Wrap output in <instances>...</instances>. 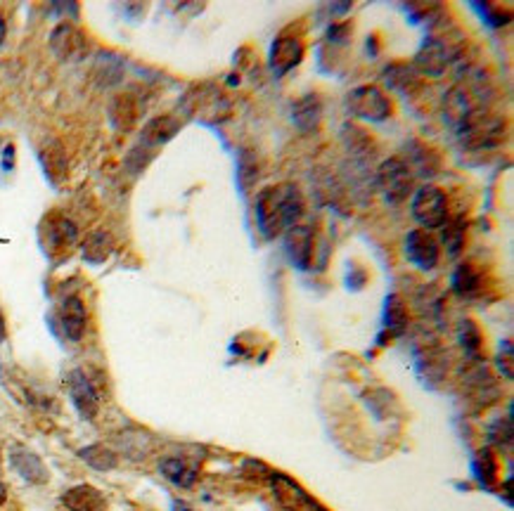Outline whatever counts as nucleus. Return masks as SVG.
<instances>
[{
  "label": "nucleus",
  "instance_id": "obj_28",
  "mask_svg": "<svg viewBox=\"0 0 514 511\" xmlns=\"http://www.w3.org/2000/svg\"><path fill=\"white\" fill-rule=\"evenodd\" d=\"M109 112H112V124L118 130H128L138 121V105L130 95H118Z\"/></svg>",
  "mask_w": 514,
  "mask_h": 511
},
{
  "label": "nucleus",
  "instance_id": "obj_39",
  "mask_svg": "<svg viewBox=\"0 0 514 511\" xmlns=\"http://www.w3.org/2000/svg\"><path fill=\"white\" fill-rule=\"evenodd\" d=\"M0 466H3V457H0Z\"/></svg>",
  "mask_w": 514,
  "mask_h": 511
},
{
  "label": "nucleus",
  "instance_id": "obj_18",
  "mask_svg": "<svg viewBox=\"0 0 514 511\" xmlns=\"http://www.w3.org/2000/svg\"><path fill=\"white\" fill-rule=\"evenodd\" d=\"M292 118H294L296 128L303 133H314L318 130L320 118H323V102L315 93L303 95L302 100H296L292 107Z\"/></svg>",
  "mask_w": 514,
  "mask_h": 511
},
{
  "label": "nucleus",
  "instance_id": "obj_40",
  "mask_svg": "<svg viewBox=\"0 0 514 511\" xmlns=\"http://www.w3.org/2000/svg\"><path fill=\"white\" fill-rule=\"evenodd\" d=\"M323 511H327V509H323Z\"/></svg>",
  "mask_w": 514,
  "mask_h": 511
},
{
  "label": "nucleus",
  "instance_id": "obj_8",
  "mask_svg": "<svg viewBox=\"0 0 514 511\" xmlns=\"http://www.w3.org/2000/svg\"><path fill=\"white\" fill-rule=\"evenodd\" d=\"M268 478H271L275 500L287 511H323V506H320L299 483L292 481L290 476H284L280 471H271Z\"/></svg>",
  "mask_w": 514,
  "mask_h": 511
},
{
  "label": "nucleus",
  "instance_id": "obj_20",
  "mask_svg": "<svg viewBox=\"0 0 514 511\" xmlns=\"http://www.w3.org/2000/svg\"><path fill=\"white\" fill-rule=\"evenodd\" d=\"M410 312L406 306V299L401 294H391L385 301V330L389 339H396L408 332Z\"/></svg>",
  "mask_w": 514,
  "mask_h": 511
},
{
  "label": "nucleus",
  "instance_id": "obj_21",
  "mask_svg": "<svg viewBox=\"0 0 514 511\" xmlns=\"http://www.w3.org/2000/svg\"><path fill=\"white\" fill-rule=\"evenodd\" d=\"M453 291L462 299H474L484 291V275L474 263H460L453 272Z\"/></svg>",
  "mask_w": 514,
  "mask_h": 511
},
{
  "label": "nucleus",
  "instance_id": "obj_22",
  "mask_svg": "<svg viewBox=\"0 0 514 511\" xmlns=\"http://www.w3.org/2000/svg\"><path fill=\"white\" fill-rule=\"evenodd\" d=\"M164 478L178 485V488H192L197 481V466L190 465L185 457H166L159 465Z\"/></svg>",
  "mask_w": 514,
  "mask_h": 511
},
{
  "label": "nucleus",
  "instance_id": "obj_32",
  "mask_svg": "<svg viewBox=\"0 0 514 511\" xmlns=\"http://www.w3.org/2000/svg\"><path fill=\"white\" fill-rule=\"evenodd\" d=\"M488 441L498 447L512 445V417L498 419L491 429H488Z\"/></svg>",
  "mask_w": 514,
  "mask_h": 511
},
{
  "label": "nucleus",
  "instance_id": "obj_29",
  "mask_svg": "<svg viewBox=\"0 0 514 511\" xmlns=\"http://www.w3.org/2000/svg\"><path fill=\"white\" fill-rule=\"evenodd\" d=\"M441 228H444L446 249H448L450 256H457V253L462 251V247H465V232H468V228H465V218L457 216L453 218V220H446Z\"/></svg>",
  "mask_w": 514,
  "mask_h": 511
},
{
  "label": "nucleus",
  "instance_id": "obj_14",
  "mask_svg": "<svg viewBox=\"0 0 514 511\" xmlns=\"http://www.w3.org/2000/svg\"><path fill=\"white\" fill-rule=\"evenodd\" d=\"M303 59V43L296 36L283 34L280 38H275L271 47V69L272 74L284 77L287 71H292L294 66H299V62Z\"/></svg>",
  "mask_w": 514,
  "mask_h": 511
},
{
  "label": "nucleus",
  "instance_id": "obj_16",
  "mask_svg": "<svg viewBox=\"0 0 514 511\" xmlns=\"http://www.w3.org/2000/svg\"><path fill=\"white\" fill-rule=\"evenodd\" d=\"M192 100V107H190V114H197V117L207 118L211 124L221 121V118L228 114V100L219 90L209 88V86H201L200 93L190 95Z\"/></svg>",
  "mask_w": 514,
  "mask_h": 511
},
{
  "label": "nucleus",
  "instance_id": "obj_15",
  "mask_svg": "<svg viewBox=\"0 0 514 511\" xmlns=\"http://www.w3.org/2000/svg\"><path fill=\"white\" fill-rule=\"evenodd\" d=\"M10 465L15 466L19 476L24 481L34 483V485H43L50 481V471L43 465V459L36 453H31L29 447L24 445H12L10 447Z\"/></svg>",
  "mask_w": 514,
  "mask_h": 511
},
{
  "label": "nucleus",
  "instance_id": "obj_9",
  "mask_svg": "<svg viewBox=\"0 0 514 511\" xmlns=\"http://www.w3.org/2000/svg\"><path fill=\"white\" fill-rule=\"evenodd\" d=\"M406 259L420 268V271H434L438 265V259H441V249H438L437 237L429 235V230H410L408 237H406Z\"/></svg>",
  "mask_w": 514,
  "mask_h": 511
},
{
  "label": "nucleus",
  "instance_id": "obj_7",
  "mask_svg": "<svg viewBox=\"0 0 514 511\" xmlns=\"http://www.w3.org/2000/svg\"><path fill=\"white\" fill-rule=\"evenodd\" d=\"M77 225L71 223L67 216H62V213H50V216L43 218L41 240L50 256H65V253H69L71 247L77 244Z\"/></svg>",
  "mask_w": 514,
  "mask_h": 511
},
{
  "label": "nucleus",
  "instance_id": "obj_35",
  "mask_svg": "<svg viewBox=\"0 0 514 511\" xmlns=\"http://www.w3.org/2000/svg\"><path fill=\"white\" fill-rule=\"evenodd\" d=\"M12 157H15V148H12V145H7V148H5V170L12 169Z\"/></svg>",
  "mask_w": 514,
  "mask_h": 511
},
{
  "label": "nucleus",
  "instance_id": "obj_27",
  "mask_svg": "<svg viewBox=\"0 0 514 511\" xmlns=\"http://www.w3.org/2000/svg\"><path fill=\"white\" fill-rule=\"evenodd\" d=\"M78 457H81L86 465L93 466V469H98V471H112V469H117V465H118L117 453L105 445L81 447V450H78Z\"/></svg>",
  "mask_w": 514,
  "mask_h": 511
},
{
  "label": "nucleus",
  "instance_id": "obj_10",
  "mask_svg": "<svg viewBox=\"0 0 514 511\" xmlns=\"http://www.w3.org/2000/svg\"><path fill=\"white\" fill-rule=\"evenodd\" d=\"M50 47L62 62H78L88 55V38L74 24H59L50 34Z\"/></svg>",
  "mask_w": 514,
  "mask_h": 511
},
{
  "label": "nucleus",
  "instance_id": "obj_3",
  "mask_svg": "<svg viewBox=\"0 0 514 511\" xmlns=\"http://www.w3.org/2000/svg\"><path fill=\"white\" fill-rule=\"evenodd\" d=\"M346 109L354 117L379 124V121H386L391 117L394 105H391L389 95H385V90L367 83V86H358L346 95Z\"/></svg>",
  "mask_w": 514,
  "mask_h": 511
},
{
  "label": "nucleus",
  "instance_id": "obj_19",
  "mask_svg": "<svg viewBox=\"0 0 514 511\" xmlns=\"http://www.w3.org/2000/svg\"><path fill=\"white\" fill-rule=\"evenodd\" d=\"M178 128H180V124H178V121L173 117H157V118H152V121H149V124L145 126V128H142V133H140V148H145V149L161 148V145H166V142H169L173 136H176Z\"/></svg>",
  "mask_w": 514,
  "mask_h": 511
},
{
  "label": "nucleus",
  "instance_id": "obj_23",
  "mask_svg": "<svg viewBox=\"0 0 514 511\" xmlns=\"http://www.w3.org/2000/svg\"><path fill=\"white\" fill-rule=\"evenodd\" d=\"M472 469L477 481H479L484 488H493L498 483V478H500V462H498V455L493 453L491 447H481L479 453L474 455Z\"/></svg>",
  "mask_w": 514,
  "mask_h": 511
},
{
  "label": "nucleus",
  "instance_id": "obj_2",
  "mask_svg": "<svg viewBox=\"0 0 514 511\" xmlns=\"http://www.w3.org/2000/svg\"><path fill=\"white\" fill-rule=\"evenodd\" d=\"M413 166L401 157H391L377 169V188L389 204H401L413 192Z\"/></svg>",
  "mask_w": 514,
  "mask_h": 511
},
{
  "label": "nucleus",
  "instance_id": "obj_4",
  "mask_svg": "<svg viewBox=\"0 0 514 511\" xmlns=\"http://www.w3.org/2000/svg\"><path fill=\"white\" fill-rule=\"evenodd\" d=\"M410 211L422 230H437L448 220V199L437 185H422L420 189H415Z\"/></svg>",
  "mask_w": 514,
  "mask_h": 511
},
{
  "label": "nucleus",
  "instance_id": "obj_12",
  "mask_svg": "<svg viewBox=\"0 0 514 511\" xmlns=\"http://www.w3.org/2000/svg\"><path fill=\"white\" fill-rule=\"evenodd\" d=\"M284 251L290 256L292 265H296L299 271H308L314 265V230L299 223L284 230Z\"/></svg>",
  "mask_w": 514,
  "mask_h": 511
},
{
  "label": "nucleus",
  "instance_id": "obj_17",
  "mask_svg": "<svg viewBox=\"0 0 514 511\" xmlns=\"http://www.w3.org/2000/svg\"><path fill=\"white\" fill-rule=\"evenodd\" d=\"M62 505L69 511H107L105 495L93 485H74L62 495Z\"/></svg>",
  "mask_w": 514,
  "mask_h": 511
},
{
  "label": "nucleus",
  "instance_id": "obj_34",
  "mask_svg": "<svg viewBox=\"0 0 514 511\" xmlns=\"http://www.w3.org/2000/svg\"><path fill=\"white\" fill-rule=\"evenodd\" d=\"M498 370L505 379H512V343L509 341H505V355L503 353L498 355Z\"/></svg>",
  "mask_w": 514,
  "mask_h": 511
},
{
  "label": "nucleus",
  "instance_id": "obj_33",
  "mask_svg": "<svg viewBox=\"0 0 514 511\" xmlns=\"http://www.w3.org/2000/svg\"><path fill=\"white\" fill-rule=\"evenodd\" d=\"M415 161H417V169H420V173H425V176H434L438 169V159L437 154L432 152V149H425L420 148V152H413Z\"/></svg>",
  "mask_w": 514,
  "mask_h": 511
},
{
  "label": "nucleus",
  "instance_id": "obj_11",
  "mask_svg": "<svg viewBox=\"0 0 514 511\" xmlns=\"http://www.w3.org/2000/svg\"><path fill=\"white\" fill-rule=\"evenodd\" d=\"M67 386H69V395L74 407L78 410L83 419H95L100 412V398L95 391L93 382L88 379V374L83 370H74L67 376Z\"/></svg>",
  "mask_w": 514,
  "mask_h": 511
},
{
  "label": "nucleus",
  "instance_id": "obj_26",
  "mask_svg": "<svg viewBox=\"0 0 514 511\" xmlns=\"http://www.w3.org/2000/svg\"><path fill=\"white\" fill-rule=\"evenodd\" d=\"M457 339H460V346L465 351L469 360H481V353H484V334L477 327L474 320H462L460 327H457Z\"/></svg>",
  "mask_w": 514,
  "mask_h": 511
},
{
  "label": "nucleus",
  "instance_id": "obj_37",
  "mask_svg": "<svg viewBox=\"0 0 514 511\" xmlns=\"http://www.w3.org/2000/svg\"><path fill=\"white\" fill-rule=\"evenodd\" d=\"M5 500H7V485L5 483H0V506L5 505Z\"/></svg>",
  "mask_w": 514,
  "mask_h": 511
},
{
  "label": "nucleus",
  "instance_id": "obj_24",
  "mask_svg": "<svg viewBox=\"0 0 514 511\" xmlns=\"http://www.w3.org/2000/svg\"><path fill=\"white\" fill-rule=\"evenodd\" d=\"M114 251V240L109 232H105V230H98V232H90L86 240H83L81 244V253L83 259L88 261V263L93 265H100L105 263L109 256H112Z\"/></svg>",
  "mask_w": 514,
  "mask_h": 511
},
{
  "label": "nucleus",
  "instance_id": "obj_30",
  "mask_svg": "<svg viewBox=\"0 0 514 511\" xmlns=\"http://www.w3.org/2000/svg\"><path fill=\"white\" fill-rule=\"evenodd\" d=\"M237 178L244 189H249L259 180V157L252 149H242L237 159Z\"/></svg>",
  "mask_w": 514,
  "mask_h": 511
},
{
  "label": "nucleus",
  "instance_id": "obj_38",
  "mask_svg": "<svg viewBox=\"0 0 514 511\" xmlns=\"http://www.w3.org/2000/svg\"><path fill=\"white\" fill-rule=\"evenodd\" d=\"M5 341V318H3V312H0V343Z\"/></svg>",
  "mask_w": 514,
  "mask_h": 511
},
{
  "label": "nucleus",
  "instance_id": "obj_31",
  "mask_svg": "<svg viewBox=\"0 0 514 511\" xmlns=\"http://www.w3.org/2000/svg\"><path fill=\"white\" fill-rule=\"evenodd\" d=\"M344 140H346V148L355 154H373L370 148H373V140L363 133L361 128H355V126H346L344 128Z\"/></svg>",
  "mask_w": 514,
  "mask_h": 511
},
{
  "label": "nucleus",
  "instance_id": "obj_5",
  "mask_svg": "<svg viewBox=\"0 0 514 511\" xmlns=\"http://www.w3.org/2000/svg\"><path fill=\"white\" fill-rule=\"evenodd\" d=\"M484 117L477 100L472 97V90L465 86H453L444 97V118L450 128L456 130L457 136H462L477 118Z\"/></svg>",
  "mask_w": 514,
  "mask_h": 511
},
{
  "label": "nucleus",
  "instance_id": "obj_25",
  "mask_svg": "<svg viewBox=\"0 0 514 511\" xmlns=\"http://www.w3.org/2000/svg\"><path fill=\"white\" fill-rule=\"evenodd\" d=\"M420 71L415 69L413 65H403V62H394L385 69V78L391 88L403 90V93H413L420 86Z\"/></svg>",
  "mask_w": 514,
  "mask_h": 511
},
{
  "label": "nucleus",
  "instance_id": "obj_6",
  "mask_svg": "<svg viewBox=\"0 0 514 511\" xmlns=\"http://www.w3.org/2000/svg\"><path fill=\"white\" fill-rule=\"evenodd\" d=\"M460 46H450L448 38H441V36H432L422 43V47L415 55V69L425 74V77H444L446 69H448L450 59H456L460 55Z\"/></svg>",
  "mask_w": 514,
  "mask_h": 511
},
{
  "label": "nucleus",
  "instance_id": "obj_36",
  "mask_svg": "<svg viewBox=\"0 0 514 511\" xmlns=\"http://www.w3.org/2000/svg\"><path fill=\"white\" fill-rule=\"evenodd\" d=\"M5 34H7V26H5V19L0 15V46L5 43Z\"/></svg>",
  "mask_w": 514,
  "mask_h": 511
},
{
  "label": "nucleus",
  "instance_id": "obj_1",
  "mask_svg": "<svg viewBox=\"0 0 514 511\" xmlns=\"http://www.w3.org/2000/svg\"><path fill=\"white\" fill-rule=\"evenodd\" d=\"M303 216V197L294 185L261 189L256 197V225L263 240H275Z\"/></svg>",
  "mask_w": 514,
  "mask_h": 511
},
{
  "label": "nucleus",
  "instance_id": "obj_13",
  "mask_svg": "<svg viewBox=\"0 0 514 511\" xmlns=\"http://www.w3.org/2000/svg\"><path fill=\"white\" fill-rule=\"evenodd\" d=\"M59 330L65 334L67 341L78 343L86 334V324H88V311L83 306V301L78 296H69L62 301V306L57 311Z\"/></svg>",
  "mask_w": 514,
  "mask_h": 511
}]
</instances>
